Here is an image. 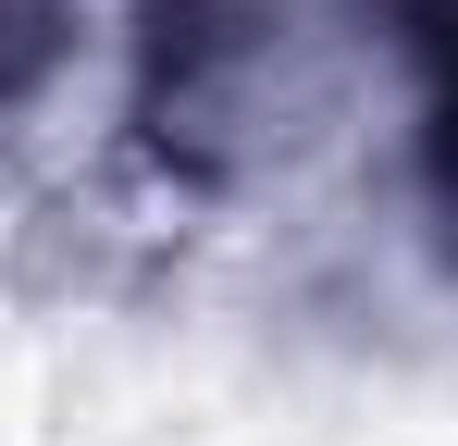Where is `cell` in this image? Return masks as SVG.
<instances>
[{
    "label": "cell",
    "instance_id": "obj_2",
    "mask_svg": "<svg viewBox=\"0 0 458 446\" xmlns=\"http://www.w3.org/2000/svg\"><path fill=\"white\" fill-rule=\"evenodd\" d=\"M87 63V0H0V124H25Z\"/></svg>",
    "mask_w": 458,
    "mask_h": 446
},
{
    "label": "cell",
    "instance_id": "obj_1",
    "mask_svg": "<svg viewBox=\"0 0 458 446\" xmlns=\"http://www.w3.org/2000/svg\"><path fill=\"white\" fill-rule=\"evenodd\" d=\"M372 50L360 0H137L124 13V149L174 199H235L335 137Z\"/></svg>",
    "mask_w": 458,
    "mask_h": 446
},
{
    "label": "cell",
    "instance_id": "obj_3",
    "mask_svg": "<svg viewBox=\"0 0 458 446\" xmlns=\"http://www.w3.org/2000/svg\"><path fill=\"white\" fill-rule=\"evenodd\" d=\"M409 211H421V248L446 261V286H458V63L421 74V124H409Z\"/></svg>",
    "mask_w": 458,
    "mask_h": 446
}]
</instances>
